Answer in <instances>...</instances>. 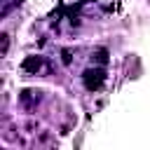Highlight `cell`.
<instances>
[{
    "label": "cell",
    "mask_w": 150,
    "mask_h": 150,
    "mask_svg": "<svg viewBox=\"0 0 150 150\" xmlns=\"http://www.w3.org/2000/svg\"><path fill=\"white\" fill-rule=\"evenodd\" d=\"M23 70L30 73V75H38V73H47L49 70V63L42 59V56H28L23 61Z\"/></svg>",
    "instance_id": "cell-1"
},
{
    "label": "cell",
    "mask_w": 150,
    "mask_h": 150,
    "mask_svg": "<svg viewBox=\"0 0 150 150\" xmlns=\"http://www.w3.org/2000/svg\"><path fill=\"white\" fill-rule=\"evenodd\" d=\"M40 98H42V91H38V89H23L21 96H19V103H21L23 110H33L40 103Z\"/></svg>",
    "instance_id": "cell-2"
},
{
    "label": "cell",
    "mask_w": 150,
    "mask_h": 150,
    "mask_svg": "<svg viewBox=\"0 0 150 150\" xmlns=\"http://www.w3.org/2000/svg\"><path fill=\"white\" fill-rule=\"evenodd\" d=\"M103 70L101 68H94V70H87L84 73V87L87 89H98L101 84H103Z\"/></svg>",
    "instance_id": "cell-3"
},
{
    "label": "cell",
    "mask_w": 150,
    "mask_h": 150,
    "mask_svg": "<svg viewBox=\"0 0 150 150\" xmlns=\"http://www.w3.org/2000/svg\"><path fill=\"white\" fill-rule=\"evenodd\" d=\"M21 2H23V0H2V9H0V14H2V16H7V14H9L16 5H21Z\"/></svg>",
    "instance_id": "cell-4"
},
{
    "label": "cell",
    "mask_w": 150,
    "mask_h": 150,
    "mask_svg": "<svg viewBox=\"0 0 150 150\" xmlns=\"http://www.w3.org/2000/svg\"><path fill=\"white\" fill-rule=\"evenodd\" d=\"M7 47H9V38L2 35V54H7Z\"/></svg>",
    "instance_id": "cell-5"
}]
</instances>
